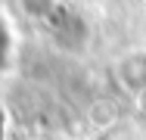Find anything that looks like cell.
<instances>
[{
  "label": "cell",
  "instance_id": "cell-1",
  "mask_svg": "<svg viewBox=\"0 0 146 140\" xmlns=\"http://www.w3.org/2000/svg\"><path fill=\"white\" fill-rule=\"evenodd\" d=\"M118 81L124 84L127 90L140 93L146 87V53H131L127 59H121V65H118Z\"/></svg>",
  "mask_w": 146,
  "mask_h": 140
},
{
  "label": "cell",
  "instance_id": "cell-2",
  "mask_svg": "<svg viewBox=\"0 0 146 140\" xmlns=\"http://www.w3.org/2000/svg\"><path fill=\"white\" fill-rule=\"evenodd\" d=\"M56 3H59V0H19L22 13H25L28 19H37V22H47V19L53 16Z\"/></svg>",
  "mask_w": 146,
  "mask_h": 140
},
{
  "label": "cell",
  "instance_id": "cell-3",
  "mask_svg": "<svg viewBox=\"0 0 146 140\" xmlns=\"http://www.w3.org/2000/svg\"><path fill=\"white\" fill-rule=\"evenodd\" d=\"M13 50H16L13 31H9V25H6V19L0 16V75L9 69V62H13Z\"/></svg>",
  "mask_w": 146,
  "mask_h": 140
}]
</instances>
